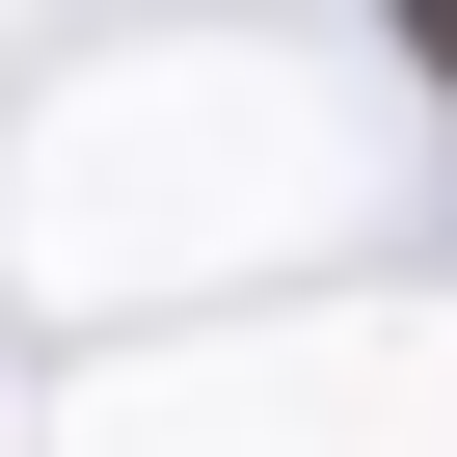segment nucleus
I'll return each mask as SVG.
<instances>
[{"label":"nucleus","mask_w":457,"mask_h":457,"mask_svg":"<svg viewBox=\"0 0 457 457\" xmlns=\"http://www.w3.org/2000/svg\"><path fill=\"white\" fill-rule=\"evenodd\" d=\"M403 54H430V81H457V0H403Z\"/></svg>","instance_id":"1"}]
</instances>
